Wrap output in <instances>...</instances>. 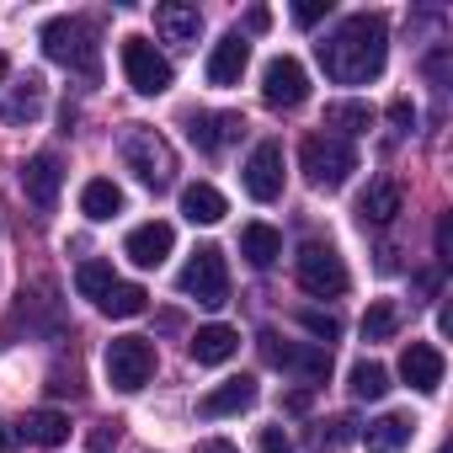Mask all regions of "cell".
I'll list each match as a JSON object with an SVG mask.
<instances>
[{"mask_svg":"<svg viewBox=\"0 0 453 453\" xmlns=\"http://www.w3.org/2000/svg\"><path fill=\"white\" fill-rule=\"evenodd\" d=\"M43 54L65 70H81V75H96V43H91V22L81 17H54L43 22Z\"/></svg>","mask_w":453,"mask_h":453,"instance_id":"cell-5","label":"cell"},{"mask_svg":"<svg viewBox=\"0 0 453 453\" xmlns=\"http://www.w3.org/2000/svg\"><path fill=\"white\" fill-rule=\"evenodd\" d=\"M288 411H310V389H294L288 395Z\"/></svg>","mask_w":453,"mask_h":453,"instance_id":"cell-42","label":"cell"},{"mask_svg":"<svg viewBox=\"0 0 453 453\" xmlns=\"http://www.w3.org/2000/svg\"><path fill=\"white\" fill-rule=\"evenodd\" d=\"M257 379L251 373H241V379H224V384H213L203 400H197V416L203 421H224V416H241V411H251L257 405Z\"/></svg>","mask_w":453,"mask_h":453,"instance_id":"cell-12","label":"cell"},{"mask_svg":"<svg viewBox=\"0 0 453 453\" xmlns=\"http://www.w3.org/2000/svg\"><path fill=\"white\" fill-rule=\"evenodd\" d=\"M246 134V118L241 112H187V139L197 144V150H224L230 139H241Z\"/></svg>","mask_w":453,"mask_h":453,"instance_id":"cell-15","label":"cell"},{"mask_svg":"<svg viewBox=\"0 0 453 453\" xmlns=\"http://www.w3.org/2000/svg\"><path fill=\"white\" fill-rule=\"evenodd\" d=\"M123 75H128V86L139 91V96H165L171 91V81H176V70H171V59L150 43V38H123Z\"/></svg>","mask_w":453,"mask_h":453,"instance_id":"cell-7","label":"cell"},{"mask_svg":"<svg viewBox=\"0 0 453 453\" xmlns=\"http://www.w3.org/2000/svg\"><path fill=\"white\" fill-rule=\"evenodd\" d=\"M426 75H432V86L442 91V81H448V49H437V54L426 59Z\"/></svg>","mask_w":453,"mask_h":453,"instance_id":"cell-39","label":"cell"},{"mask_svg":"<svg viewBox=\"0 0 453 453\" xmlns=\"http://www.w3.org/2000/svg\"><path fill=\"white\" fill-rule=\"evenodd\" d=\"M352 437H357V421H352V416H331V421H315L310 448H315V453H336V448L352 442Z\"/></svg>","mask_w":453,"mask_h":453,"instance_id":"cell-31","label":"cell"},{"mask_svg":"<svg viewBox=\"0 0 453 453\" xmlns=\"http://www.w3.org/2000/svg\"><path fill=\"white\" fill-rule=\"evenodd\" d=\"M326 128H336V139H357V134H368L373 128V107L368 102H331L326 107Z\"/></svg>","mask_w":453,"mask_h":453,"instance_id":"cell-25","label":"cell"},{"mask_svg":"<svg viewBox=\"0 0 453 453\" xmlns=\"http://www.w3.org/2000/svg\"><path fill=\"white\" fill-rule=\"evenodd\" d=\"M241 257L251 267H273L283 257V235L273 230V224H246V230H241Z\"/></svg>","mask_w":453,"mask_h":453,"instance_id":"cell-24","label":"cell"},{"mask_svg":"<svg viewBox=\"0 0 453 453\" xmlns=\"http://www.w3.org/2000/svg\"><path fill=\"white\" fill-rule=\"evenodd\" d=\"M395 331H400V310L389 299H373L368 315H363V342H389Z\"/></svg>","mask_w":453,"mask_h":453,"instance_id":"cell-32","label":"cell"},{"mask_svg":"<svg viewBox=\"0 0 453 453\" xmlns=\"http://www.w3.org/2000/svg\"><path fill=\"white\" fill-rule=\"evenodd\" d=\"M246 27H251V33H267V27H273V12H267V6H257V12L246 17Z\"/></svg>","mask_w":453,"mask_h":453,"instance_id":"cell-41","label":"cell"},{"mask_svg":"<svg viewBox=\"0 0 453 453\" xmlns=\"http://www.w3.org/2000/svg\"><path fill=\"white\" fill-rule=\"evenodd\" d=\"M22 437L38 442V448H59L70 437V416L65 411H27L22 416Z\"/></svg>","mask_w":453,"mask_h":453,"instance_id":"cell-26","label":"cell"},{"mask_svg":"<svg viewBox=\"0 0 453 453\" xmlns=\"http://www.w3.org/2000/svg\"><path fill=\"white\" fill-rule=\"evenodd\" d=\"M150 373H155V347H150L144 336H118V342H107V379H112V389L134 395V389L150 384Z\"/></svg>","mask_w":453,"mask_h":453,"instance_id":"cell-9","label":"cell"},{"mask_svg":"<svg viewBox=\"0 0 453 453\" xmlns=\"http://www.w3.org/2000/svg\"><path fill=\"white\" fill-rule=\"evenodd\" d=\"M0 118H6V123H38V118H43V81L27 75V81L12 91V102L0 107Z\"/></svg>","mask_w":453,"mask_h":453,"instance_id":"cell-27","label":"cell"},{"mask_svg":"<svg viewBox=\"0 0 453 453\" xmlns=\"http://www.w3.org/2000/svg\"><path fill=\"white\" fill-rule=\"evenodd\" d=\"M304 96H310V75H304V65H299L294 54L267 59V70H262V102L278 107V112H294V107H304Z\"/></svg>","mask_w":453,"mask_h":453,"instance_id":"cell-10","label":"cell"},{"mask_svg":"<svg viewBox=\"0 0 453 453\" xmlns=\"http://www.w3.org/2000/svg\"><path fill=\"white\" fill-rule=\"evenodd\" d=\"M171 246H176V230H171L165 219H150V224H134V230H128L123 257H128L134 267H160V262L171 257Z\"/></svg>","mask_w":453,"mask_h":453,"instance_id":"cell-13","label":"cell"},{"mask_svg":"<svg viewBox=\"0 0 453 453\" xmlns=\"http://www.w3.org/2000/svg\"><path fill=\"white\" fill-rule=\"evenodd\" d=\"M411 437H416V421H411L405 411H384L379 421H368V426H363L368 453H400Z\"/></svg>","mask_w":453,"mask_h":453,"instance_id":"cell-21","label":"cell"},{"mask_svg":"<svg viewBox=\"0 0 453 453\" xmlns=\"http://www.w3.org/2000/svg\"><path fill=\"white\" fill-rule=\"evenodd\" d=\"M299 320H304V331H310V336H320V347H331V342L342 336V320H336V315H320V310H299Z\"/></svg>","mask_w":453,"mask_h":453,"instance_id":"cell-33","label":"cell"},{"mask_svg":"<svg viewBox=\"0 0 453 453\" xmlns=\"http://www.w3.org/2000/svg\"><path fill=\"white\" fill-rule=\"evenodd\" d=\"M12 448V432H6V421H0V453H6Z\"/></svg>","mask_w":453,"mask_h":453,"instance_id":"cell-43","label":"cell"},{"mask_svg":"<svg viewBox=\"0 0 453 453\" xmlns=\"http://www.w3.org/2000/svg\"><path fill=\"white\" fill-rule=\"evenodd\" d=\"M112 283H118V278H112V262H102V257H91V262H81V267H75V294H81V299H91V304H102Z\"/></svg>","mask_w":453,"mask_h":453,"instance_id":"cell-28","label":"cell"},{"mask_svg":"<svg viewBox=\"0 0 453 453\" xmlns=\"http://www.w3.org/2000/svg\"><path fill=\"white\" fill-rule=\"evenodd\" d=\"M192 453H241V448H235V442H224V437H208V442H197Z\"/></svg>","mask_w":453,"mask_h":453,"instance_id":"cell-40","label":"cell"},{"mask_svg":"<svg viewBox=\"0 0 453 453\" xmlns=\"http://www.w3.org/2000/svg\"><path fill=\"white\" fill-rule=\"evenodd\" d=\"M448 262H453V219L442 213L437 219V267H448Z\"/></svg>","mask_w":453,"mask_h":453,"instance_id":"cell-36","label":"cell"},{"mask_svg":"<svg viewBox=\"0 0 453 453\" xmlns=\"http://www.w3.org/2000/svg\"><path fill=\"white\" fill-rule=\"evenodd\" d=\"M246 65H251V43H246V33L219 38L213 54H208V86H241Z\"/></svg>","mask_w":453,"mask_h":453,"instance_id":"cell-17","label":"cell"},{"mask_svg":"<svg viewBox=\"0 0 453 453\" xmlns=\"http://www.w3.org/2000/svg\"><path fill=\"white\" fill-rule=\"evenodd\" d=\"M144 304H150V294L139 288V283H112L107 288V299L96 304L102 315H112V320H134V315H144Z\"/></svg>","mask_w":453,"mask_h":453,"instance_id":"cell-29","label":"cell"},{"mask_svg":"<svg viewBox=\"0 0 453 453\" xmlns=\"http://www.w3.org/2000/svg\"><path fill=\"white\" fill-rule=\"evenodd\" d=\"M262 357L273 368H294L304 384H326L331 379V347H320V342H278L273 331H262Z\"/></svg>","mask_w":453,"mask_h":453,"instance_id":"cell-8","label":"cell"},{"mask_svg":"<svg viewBox=\"0 0 453 453\" xmlns=\"http://www.w3.org/2000/svg\"><path fill=\"white\" fill-rule=\"evenodd\" d=\"M395 213H400V187L395 181H368L363 192H357V224L368 230H384V224H395Z\"/></svg>","mask_w":453,"mask_h":453,"instance_id":"cell-20","label":"cell"},{"mask_svg":"<svg viewBox=\"0 0 453 453\" xmlns=\"http://www.w3.org/2000/svg\"><path fill=\"white\" fill-rule=\"evenodd\" d=\"M331 17V0H299V6H294V22L299 27H315V22H326Z\"/></svg>","mask_w":453,"mask_h":453,"instance_id":"cell-35","label":"cell"},{"mask_svg":"<svg viewBox=\"0 0 453 453\" xmlns=\"http://www.w3.org/2000/svg\"><path fill=\"white\" fill-rule=\"evenodd\" d=\"M81 213H86L91 224H107L112 213H123V187L107 181V176H91V181L81 187Z\"/></svg>","mask_w":453,"mask_h":453,"instance_id":"cell-22","label":"cell"},{"mask_svg":"<svg viewBox=\"0 0 453 453\" xmlns=\"http://www.w3.org/2000/svg\"><path fill=\"white\" fill-rule=\"evenodd\" d=\"M294 278H299V288L315 294V299H336V294H347V267H342L336 246H326V241H304V246H299V257H294Z\"/></svg>","mask_w":453,"mask_h":453,"instance_id":"cell-6","label":"cell"},{"mask_svg":"<svg viewBox=\"0 0 453 453\" xmlns=\"http://www.w3.org/2000/svg\"><path fill=\"white\" fill-rule=\"evenodd\" d=\"M299 165H304L310 187L336 192V187H347V176L357 171V150H352L347 139H336V134H310V139L299 144Z\"/></svg>","mask_w":453,"mask_h":453,"instance_id":"cell-2","label":"cell"},{"mask_svg":"<svg viewBox=\"0 0 453 453\" xmlns=\"http://www.w3.org/2000/svg\"><path fill=\"white\" fill-rule=\"evenodd\" d=\"M187 352H192L197 368H219V363H230L241 352V331H230V326H197V336L187 342Z\"/></svg>","mask_w":453,"mask_h":453,"instance_id":"cell-18","label":"cell"},{"mask_svg":"<svg viewBox=\"0 0 453 453\" xmlns=\"http://www.w3.org/2000/svg\"><path fill=\"white\" fill-rule=\"evenodd\" d=\"M384 59H389V27L384 17H347L326 43H320V70L336 81V86H368L384 75Z\"/></svg>","mask_w":453,"mask_h":453,"instance_id":"cell-1","label":"cell"},{"mask_svg":"<svg viewBox=\"0 0 453 453\" xmlns=\"http://www.w3.org/2000/svg\"><path fill=\"white\" fill-rule=\"evenodd\" d=\"M181 213H187L192 224H219L224 213H230V203H224V192H219V187L192 181V187H181Z\"/></svg>","mask_w":453,"mask_h":453,"instance_id":"cell-23","label":"cell"},{"mask_svg":"<svg viewBox=\"0 0 453 453\" xmlns=\"http://www.w3.org/2000/svg\"><path fill=\"white\" fill-rule=\"evenodd\" d=\"M155 33H160L165 43L187 49V43H197V33H203V12H197V6H181V0H165V6H155Z\"/></svg>","mask_w":453,"mask_h":453,"instance_id":"cell-19","label":"cell"},{"mask_svg":"<svg viewBox=\"0 0 453 453\" xmlns=\"http://www.w3.org/2000/svg\"><path fill=\"white\" fill-rule=\"evenodd\" d=\"M176 288L187 299H197L203 310H219V304H230V267H224V251L219 246H197L192 262L181 267Z\"/></svg>","mask_w":453,"mask_h":453,"instance_id":"cell-4","label":"cell"},{"mask_svg":"<svg viewBox=\"0 0 453 453\" xmlns=\"http://www.w3.org/2000/svg\"><path fill=\"white\" fill-rule=\"evenodd\" d=\"M59 187H65V171H59L54 155H33V160L22 165V192H27V203H33L38 213H49V208L59 203Z\"/></svg>","mask_w":453,"mask_h":453,"instance_id":"cell-16","label":"cell"},{"mask_svg":"<svg viewBox=\"0 0 453 453\" xmlns=\"http://www.w3.org/2000/svg\"><path fill=\"white\" fill-rule=\"evenodd\" d=\"M442 373H448V363H442V352H437L432 342H411V347L400 352V379H405L411 389L437 395V389H442Z\"/></svg>","mask_w":453,"mask_h":453,"instance_id":"cell-14","label":"cell"},{"mask_svg":"<svg viewBox=\"0 0 453 453\" xmlns=\"http://www.w3.org/2000/svg\"><path fill=\"white\" fill-rule=\"evenodd\" d=\"M6 75H12V59H6V54H0V81H6Z\"/></svg>","mask_w":453,"mask_h":453,"instance_id":"cell-44","label":"cell"},{"mask_svg":"<svg viewBox=\"0 0 453 453\" xmlns=\"http://www.w3.org/2000/svg\"><path fill=\"white\" fill-rule=\"evenodd\" d=\"M389 123H395L400 134H411V128H416V107H411L405 96H395V102H389Z\"/></svg>","mask_w":453,"mask_h":453,"instance_id":"cell-37","label":"cell"},{"mask_svg":"<svg viewBox=\"0 0 453 453\" xmlns=\"http://www.w3.org/2000/svg\"><path fill=\"white\" fill-rule=\"evenodd\" d=\"M123 165H128L150 192H165L171 176H176V155H171V144H165L155 128H128V134H123Z\"/></svg>","mask_w":453,"mask_h":453,"instance_id":"cell-3","label":"cell"},{"mask_svg":"<svg viewBox=\"0 0 453 453\" xmlns=\"http://www.w3.org/2000/svg\"><path fill=\"white\" fill-rule=\"evenodd\" d=\"M241 181H246V192H251L257 203H278V197H283V144H278V139H262V144L251 150Z\"/></svg>","mask_w":453,"mask_h":453,"instance_id":"cell-11","label":"cell"},{"mask_svg":"<svg viewBox=\"0 0 453 453\" xmlns=\"http://www.w3.org/2000/svg\"><path fill=\"white\" fill-rule=\"evenodd\" d=\"M112 448H118V421H112V426H96V432H91V453H112Z\"/></svg>","mask_w":453,"mask_h":453,"instance_id":"cell-38","label":"cell"},{"mask_svg":"<svg viewBox=\"0 0 453 453\" xmlns=\"http://www.w3.org/2000/svg\"><path fill=\"white\" fill-rule=\"evenodd\" d=\"M347 389H352V400H384L389 395V373H384V363H352V373H347Z\"/></svg>","mask_w":453,"mask_h":453,"instance_id":"cell-30","label":"cell"},{"mask_svg":"<svg viewBox=\"0 0 453 453\" xmlns=\"http://www.w3.org/2000/svg\"><path fill=\"white\" fill-rule=\"evenodd\" d=\"M257 453H294V437L283 426H262L257 432Z\"/></svg>","mask_w":453,"mask_h":453,"instance_id":"cell-34","label":"cell"}]
</instances>
